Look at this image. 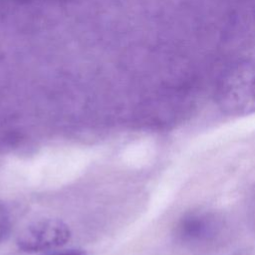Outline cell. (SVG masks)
<instances>
[{"mask_svg":"<svg viewBox=\"0 0 255 255\" xmlns=\"http://www.w3.org/2000/svg\"><path fill=\"white\" fill-rule=\"evenodd\" d=\"M223 219L210 211H192L184 214L175 226V238L190 249H209L225 237Z\"/></svg>","mask_w":255,"mask_h":255,"instance_id":"6da1fadb","label":"cell"},{"mask_svg":"<svg viewBox=\"0 0 255 255\" xmlns=\"http://www.w3.org/2000/svg\"><path fill=\"white\" fill-rule=\"evenodd\" d=\"M70 237V228L64 221L58 218H42L23 229L17 238V245L26 253L49 252L65 245Z\"/></svg>","mask_w":255,"mask_h":255,"instance_id":"7a4b0ae2","label":"cell"},{"mask_svg":"<svg viewBox=\"0 0 255 255\" xmlns=\"http://www.w3.org/2000/svg\"><path fill=\"white\" fill-rule=\"evenodd\" d=\"M10 214L6 205L0 201V243L6 238L10 230Z\"/></svg>","mask_w":255,"mask_h":255,"instance_id":"3957f363","label":"cell"},{"mask_svg":"<svg viewBox=\"0 0 255 255\" xmlns=\"http://www.w3.org/2000/svg\"><path fill=\"white\" fill-rule=\"evenodd\" d=\"M43 255H87V253L86 251L81 249H65V250L51 251Z\"/></svg>","mask_w":255,"mask_h":255,"instance_id":"277c9868","label":"cell"},{"mask_svg":"<svg viewBox=\"0 0 255 255\" xmlns=\"http://www.w3.org/2000/svg\"><path fill=\"white\" fill-rule=\"evenodd\" d=\"M254 204H255V201H254ZM254 212H255V208H254Z\"/></svg>","mask_w":255,"mask_h":255,"instance_id":"5b68a950","label":"cell"}]
</instances>
